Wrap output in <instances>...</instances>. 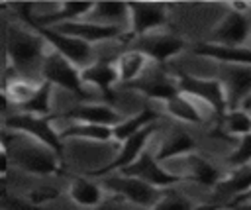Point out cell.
<instances>
[{"instance_id": "6da1fadb", "label": "cell", "mask_w": 251, "mask_h": 210, "mask_svg": "<svg viewBox=\"0 0 251 210\" xmlns=\"http://www.w3.org/2000/svg\"><path fill=\"white\" fill-rule=\"evenodd\" d=\"M0 145L8 153L10 165H14L24 173L37 175V177H51L63 171V159L55 151H51L49 147L37 143L27 135L2 130Z\"/></svg>"}, {"instance_id": "7a4b0ae2", "label": "cell", "mask_w": 251, "mask_h": 210, "mask_svg": "<svg viewBox=\"0 0 251 210\" xmlns=\"http://www.w3.org/2000/svg\"><path fill=\"white\" fill-rule=\"evenodd\" d=\"M49 47L39 33L33 29H22L12 26L6 35V57L8 69L14 77L41 82V65Z\"/></svg>"}, {"instance_id": "3957f363", "label": "cell", "mask_w": 251, "mask_h": 210, "mask_svg": "<svg viewBox=\"0 0 251 210\" xmlns=\"http://www.w3.org/2000/svg\"><path fill=\"white\" fill-rule=\"evenodd\" d=\"M4 130H10V131H16V133H22V135H27L31 139H35L37 143L49 147L51 151H55L61 159H63V141L59 137V130H55L53 126V118L51 116H33V114H25V112H18V114H12L8 116L4 122H2Z\"/></svg>"}, {"instance_id": "277c9868", "label": "cell", "mask_w": 251, "mask_h": 210, "mask_svg": "<svg viewBox=\"0 0 251 210\" xmlns=\"http://www.w3.org/2000/svg\"><path fill=\"white\" fill-rule=\"evenodd\" d=\"M41 80L49 82L51 86H59L71 94H75L76 98H80L82 102H90V94L88 88L82 84L80 80V69H76L71 61H67L65 57H61L55 51H47L43 65H41V73H39Z\"/></svg>"}, {"instance_id": "5b68a950", "label": "cell", "mask_w": 251, "mask_h": 210, "mask_svg": "<svg viewBox=\"0 0 251 210\" xmlns=\"http://www.w3.org/2000/svg\"><path fill=\"white\" fill-rule=\"evenodd\" d=\"M102 186L108 188L120 200L129 202L133 206H139L141 210L153 208L159 202V198L163 196V192H165V188L151 186L141 179L127 177V175H122V173L104 177L102 179Z\"/></svg>"}, {"instance_id": "8992f818", "label": "cell", "mask_w": 251, "mask_h": 210, "mask_svg": "<svg viewBox=\"0 0 251 210\" xmlns=\"http://www.w3.org/2000/svg\"><path fill=\"white\" fill-rule=\"evenodd\" d=\"M176 86H178L180 94H184V96H188L196 102L206 104L220 118L226 116L227 100H226L224 86L218 79H204V77H194V75L180 73L176 77Z\"/></svg>"}, {"instance_id": "52a82bcc", "label": "cell", "mask_w": 251, "mask_h": 210, "mask_svg": "<svg viewBox=\"0 0 251 210\" xmlns=\"http://www.w3.org/2000/svg\"><path fill=\"white\" fill-rule=\"evenodd\" d=\"M29 29H33L35 33H39L43 37V41L47 43V47L55 53H59L61 57H65L67 61H71L76 69H84L88 65L94 63V47L71 37L67 33H61L55 27H37V26H29Z\"/></svg>"}, {"instance_id": "ba28073f", "label": "cell", "mask_w": 251, "mask_h": 210, "mask_svg": "<svg viewBox=\"0 0 251 210\" xmlns=\"http://www.w3.org/2000/svg\"><path fill=\"white\" fill-rule=\"evenodd\" d=\"M122 175H127V177H135V179H141L145 181L147 184L151 186H157V188H171L182 181H186L180 173H175V171H169L165 165H161L157 159H155V153L151 151H143L129 167L122 169L120 171Z\"/></svg>"}, {"instance_id": "9c48e42d", "label": "cell", "mask_w": 251, "mask_h": 210, "mask_svg": "<svg viewBox=\"0 0 251 210\" xmlns=\"http://www.w3.org/2000/svg\"><path fill=\"white\" fill-rule=\"evenodd\" d=\"M155 130H157V126L151 124V126L143 128L141 131H137L135 135H131V137H127L126 141H122L120 147H118V153L112 157V161H108L106 165H102V167H98V169H92L90 175L104 179V177H108V175L120 173L122 169L129 167V165L147 149L149 139H151V135L155 133Z\"/></svg>"}, {"instance_id": "30bf717a", "label": "cell", "mask_w": 251, "mask_h": 210, "mask_svg": "<svg viewBox=\"0 0 251 210\" xmlns=\"http://www.w3.org/2000/svg\"><path fill=\"white\" fill-rule=\"evenodd\" d=\"M127 8H129V26H127L126 41L155 33V29L165 27L169 22L165 4L131 2V4H127Z\"/></svg>"}, {"instance_id": "8fae6325", "label": "cell", "mask_w": 251, "mask_h": 210, "mask_svg": "<svg viewBox=\"0 0 251 210\" xmlns=\"http://www.w3.org/2000/svg\"><path fill=\"white\" fill-rule=\"evenodd\" d=\"M218 80L224 86L227 112L241 108L251 98V67L247 65H220Z\"/></svg>"}, {"instance_id": "7c38bea8", "label": "cell", "mask_w": 251, "mask_h": 210, "mask_svg": "<svg viewBox=\"0 0 251 210\" xmlns=\"http://www.w3.org/2000/svg\"><path fill=\"white\" fill-rule=\"evenodd\" d=\"M67 120V122H75V124H94V126H108L114 128L116 124H120L124 120V116L106 102H78L76 106L61 112V114H53L51 116Z\"/></svg>"}, {"instance_id": "4fadbf2b", "label": "cell", "mask_w": 251, "mask_h": 210, "mask_svg": "<svg viewBox=\"0 0 251 210\" xmlns=\"http://www.w3.org/2000/svg\"><path fill=\"white\" fill-rule=\"evenodd\" d=\"M249 37H251V18H249V14H239V12H233V10L227 8L224 18L212 29L208 43L237 47V45H247Z\"/></svg>"}, {"instance_id": "5bb4252c", "label": "cell", "mask_w": 251, "mask_h": 210, "mask_svg": "<svg viewBox=\"0 0 251 210\" xmlns=\"http://www.w3.org/2000/svg\"><path fill=\"white\" fill-rule=\"evenodd\" d=\"M186 47V41L175 33H149L137 37L135 49L141 51L153 65L163 67L169 59L176 57Z\"/></svg>"}, {"instance_id": "9a60e30c", "label": "cell", "mask_w": 251, "mask_h": 210, "mask_svg": "<svg viewBox=\"0 0 251 210\" xmlns=\"http://www.w3.org/2000/svg\"><path fill=\"white\" fill-rule=\"evenodd\" d=\"M127 88H133L141 94H145L147 98L153 100H161L163 104L169 102L171 98H175L178 94V86H176V79L169 77L161 67H153V63L149 65V69Z\"/></svg>"}, {"instance_id": "2e32d148", "label": "cell", "mask_w": 251, "mask_h": 210, "mask_svg": "<svg viewBox=\"0 0 251 210\" xmlns=\"http://www.w3.org/2000/svg\"><path fill=\"white\" fill-rule=\"evenodd\" d=\"M55 29H59L61 33H67L71 37H76L88 45L94 47V43H100V41H112V39H126V33L124 29L120 27H112V26H100V24H94L90 20H78V22H69V24H61V26H55Z\"/></svg>"}, {"instance_id": "e0dca14e", "label": "cell", "mask_w": 251, "mask_h": 210, "mask_svg": "<svg viewBox=\"0 0 251 210\" xmlns=\"http://www.w3.org/2000/svg\"><path fill=\"white\" fill-rule=\"evenodd\" d=\"M80 80L86 88L88 86L96 88L104 98H108L112 102L114 100V84L118 82L116 63H112V61H94L92 65H88L80 71Z\"/></svg>"}, {"instance_id": "ac0fdd59", "label": "cell", "mask_w": 251, "mask_h": 210, "mask_svg": "<svg viewBox=\"0 0 251 210\" xmlns=\"http://www.w3.org/2000/svg\"><path fill=\"white\" fill-rule=\"evenodd\" d=\"M196 55L218 61L220 65H247L251 67V45H237V47H226L216 43H196L192 49Z\"/></svg>"}, {"instance_id": "d6986e66", "label": "cell", "mask_w": 251, "mask_h": 210, "mask_svg": "<svg viewBox=\"0 0 251 210\" xmlns=\"http://www.w3.org/2000/svg\"><path fill=\"white\" fill-rule=\"evenodd\" d=\"M194 149H196L194 137L186 130H175L161 141L159 149L155 151V159L163 165L169 159H178V157L190 155V153H194Z\"/></svg>"}, {"instance_id": "ffe728a7", "label": "cell", "mask_w": 251, "mask_h": 210, "mask_svg": "<svg viewBox=\"0 0 251 210\" xmlns=\"http://www.w3.org/2000/svg\"><path fill=\"white\" fill-rule=\"evenodd\" d=\"M86 20L126 31V27L129 26V8L126 2H94V8Z\"/></svg>"}, {"instance_id": "44dd1931", "label": "cell", "mask_w": 251, "mask_h": 210, "mask_svg": "<svg viewBox=\"0 0 251 210\" xmlns=\"http://www.w3.org/2000/svg\"><path fill=\"white\" fill-rule=\"evenodd\" d=\"M182 161L186 165V173H184L186 181L198 183L202 186H216L224 177L220 173V169L216 165H212L208 159H204L202 155L190 153V155H184Z\"/></svg>"}, {"instance_id": "7402d4cb", "label": "cell", "mask_w": 251, "mask_h": 210, "mask_svg": "<svg viewBox=\"0 0 251 210\" xmlns=\"http://www.w3.org/2000/svg\"><path fill=\"white\" fill-rule=\"evenodd\" d=\"M214 188L220 194L233 196V204H237L245 194L251 192V165L233 167L227 175L222 177V181Z\"/></svg>"}, {"instance_id": "603a6c76", "label": "cell", "mask_w": 251, "mask_h": 210, "mask_svg": "<svg viewBox=\"0 0 251 210\" xmlns=\"http://www.w3.org/2000/svg\"><path fill=\"white\" fill-rule=\"evenodd\" d=\"M157 120H159V112L153 110V108H149V106H145V108H141L139 112H135L133 116L124 118L120 124H116V126L112 128V141H116V143L120 145L122 141H126L127 137L135 135V133L141 131L143 128L155 124Z\"/></svg>"}, {"instance_id": "cb8c5ba5", "label": "cell", "mask_w": 251, "mask_h": 210, "mask_svg": "<svg viewBox=\"0 0 251 210\" xmlns=\"http://www.w3.org/2000/svg\"><path fill=\"white\" fill-rule=\"evenodd\" d=\"M151 61L137 49H129L126 53H122L116 61V71H118V82L129 86L133 84L147 69H149Z\"/></svg>"}, {"instance_id": "d4e9b609", "label": "cell", "mask_w": 251, "mask_h": 210, "mask_svg": "<svg viewBox=\"0 0 251 210\" xmlns=\"http://www.w3.org/2000/svg\"><path fill=\"white\" fill-rule=\"evenodd\" d=\"M61 141H92V143H110L112 141V128L108 126H94V124H67L59 130Z\"/></svg>"}, {"instance_id": "484cf974", "label": "cell", "mask_w": 251, "mask_h": 210, "mask_svg": "<svg viewBox=\"0 0 251 210\" xmlns=\"http://www.w3.org/2000/svg\"><path fill=\"white\" fill-rule=\"evenodd\" d=\"M69 196L76 206L82 208H96L104 202L102 184L88 177H76L69 186Z\"/></svg>"}, {"instance_id": "4316f807", "label": "cell", "mask_w": 251, "mask_h": 210, "mask_svg": "<svg viewBox=\"0 0 251 210\" xmlns=\"http://www.w3.org/2000/svg\"><path fill=\"white\" fill-rule=\"evenodd\" d=\"M165 108L173 118H176L182 124H192V126L204 124V114L198 110L196 100H192L180 92L175 98H171L169 102H165Z\"/></svg>"}, {"instance_id": "83f0119b", "label": "cell", "mask_w": 251, "mask_h": 210, "mask_svg": "<svg viewBox=\"0 0 251 210\" xmlns=\"http://www.w3.org/2000/svg\"><path fill=\"white\" fill-rule=\"evenodd\" d=\"M37 86H39V82H35V80H27V79H20V77L10 75V77H6L2 90H4V94L8 98V102H12V104L22 108L35 94Z\"/></svg>"}, {"instance_id": "f1b7e54d", "label": "cell", "mask_w": 251, "mask_h": 210, "mask_svg": "<svg viewBox=\"0 0 251 210\" xmlns=\"http://www.w3.org/2000/svg\"><path fill=\"white\" fill-rule=\"evenodd\" d=\"M51 96H53V86L45 80L39 82L35 94L20 108L25 114H33V116H53V106H51Z\"/></svg>"}, {"instance_id": "f546056e", "label": "cell", "mask_w": 251, "mask_h": 210, "mask_svg": "<svg viewBox=\"0 0 251 210\" xmlns=\"http://www.w3.org/2000/svg\"><path fill=\"white\" fill-rule=\"evenodd\" d=\"M224 128L231 133V135H247L251 133V112L245 108H237V110H229L224 116Z\"/></svg>"}, {"instance_id": "4dcf8cb0", "label": "cell", "mask_w": 251, "mask_h": 210, "mask_svg": "<svg viewBox=\"0 0 251 210\" xmlns=\"http://www.w3.org/2000/svg\"><path fill=\"white\" fill-rule=\"evenodd\" d=\"M149 210H198V204H194L190 198L175 188H165L159 202Z\"/></svg>"}, {"instance_id": "1f68e13d", "label": "cell", "mask_w": 251, "mask_h": 210, "mask_svg": "<svg viewBox=\"0 0 251 210\" xmlns=\"http://www.w3.org/2000/svg\"><path fill=\"white\" fill-rule=\"evenodd\" d=\"M229 167H241V165H251V133L239 137L237 147L231 151L229 159H227Z\"/></svg>"}, {"instance_id": "d6a6232c", "label": "cell", "mask_w": 251, "mask_h": 210, "mask_svg": "<svg viewBox=\"0 0 251 210\" xmlns=\"http://www.w3.org/2000/svg\"><path fill=\"white\" fill-rule=\"evenodd\" d=\"M57 196H59V190L55 186H37L27 194V200L35 206H43V204L55 200Z\"/></svg>"}, {"instance_id": "836d02e7", "label": "cell", "mask_w": 251, "mask_h": 210, "mask_svg": "<svg viewBox=\"0 0 251 210\" xmlns=\"http://www.w3.org/2000/svg\"><path fill=\"white\" fill-rule=\"evenodd\" d=\"M122 202H124V200H120L118 196H114V198H110V200H104L100 206H96V208H92V210H120V208H122Z\"/></svg>"}, {"instance_id": "e575fe53", "label": "cell", "mask_w": 251, "mask_h": 210, "mask_svg": "<svg viewBox=\"0 0 251 210\" xmlns=\"http://www.w3.org/2000/svg\"><path fill=\"white\" fill-rule=\"evenodd\" d=\"M8 169H10V157H8L6 149L0 147V177H4L8 173Z\"/></svg>"}, {"instance_id": "d590c367", "label": "cell", "mask_w": 251, "mask_h": 210, "mask_svg": "<svg viewBox=\"0 0 251 210\" xmlns=\"http://www.w3.org/2000/svg\"><path fill=\"white\" fill-rule=\"evenodd\" d=\"M8 106H10V102H8L6 94H4V90L0 88V114H2V112H6V110H8Z\"/></svg>"}, {"instance_id": "8d00e7d4", "label": "cell", "mask_w": 251, "mask_h": 210, "mask_svg": "<svg viewBox=\"0 0 251 210\" xmlns=\"http://www.w3.org/2000/svg\"><path fill=\"white\" fill-rule=\"evenodd\" d=\"M4 8H6V6H4V4H0V10H4Z\"/></svg>"}, {"instance_id": "74e56055", "label": "cell", "mask_w": 251, "mask_h": 210, "mask_svg": "<svg viewBox=\"0 0 251 210\" xmlns=\"http://www.w3.org/2000/svg\"><path fill=\"white\" fill-rule=\"evenodd\" d=\"M243 210H251V206H245V208H243Z\"/></svg>"}, {"instance_id": "f35d334b", "label": "cell", "mask_w": 251, "mask_h": 210, "mask_svg": "<svg viewBox=\"0 0 251 210\" xmlns=\"http://www.w3.org/2000/svg\"><path fill=\"white\" fill-rule=\"evenodd\" d=\"M0 147H2V145H0Z\"/></svg>"}, {"instance_id": "ab89813d", "label": "cell", "mask_w": 251, "mask_h": 210, "mask_svg": "<svg viewBox=\"0 0 251 210\" xmlns=\"http://www.w3.org/2000/svg\"><path fill=\"white\" fill-rule=\"evenodd\" d=\"M249 202H251V200H249Z\"/></svg>"}]
</instances>
